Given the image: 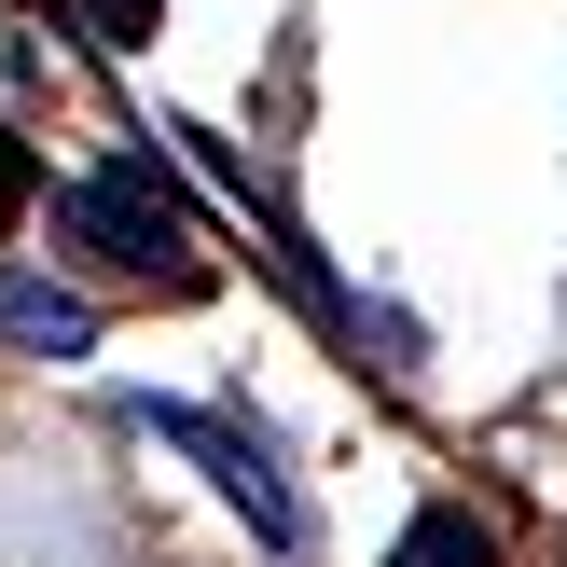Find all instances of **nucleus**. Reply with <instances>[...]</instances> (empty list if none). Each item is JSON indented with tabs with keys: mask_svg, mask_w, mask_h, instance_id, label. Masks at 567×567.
Masks as SVG:
<instances>
[{
	"mask_svg": "<svg viewBox=\"0 0 567 567\" xmlns=\"http://www.w3.org/2000/svg\"><path fill=\"white\" fill-rule=\"evenodd\" d=\"M70 221L111 249V264H181V249H194V221L166 208V181H138V166H97V181L70 194Z\"/></svg>",
	"mask_w": 567,
	"mask_h": 567,
	"instance_id": "1",
	"label": "nucleus"
},
{
	"mask_svg": "<svg viewBox=\"0 0 567 567\" xmlns=\"http://www.w3.org/2000/svg\"><path fill=\"white\" fill-rule=\"evenodd\" d=\"M0 332H14V347H55V360H83V305H70V291H28V277L0 291Z\"/></svg>",
	"mask_w": 567,
	"mask_h": 567,
	"instance_id": "2",
	"label": "nucleus"
},
{
	"mask_svg": "<svg viewBox=\"0 0 567 567\" xmlns=\"http://www.w3.org/2000/svg\"><path fill=\"white\" fill-rule=\"evenodd\" d=\"M388 567H498V540H485L471 513H430V526H402V554H388Z\"/></svg>",
	"mask_w": 567,
	"mask_h": 567,
	"instance_id": "3",
	"label": "nucleus"
},
{
	"mask_svg": "<svg viewBox=\"0 0 567 567\" xmlns=\"http://www.w3.org/2000/svg\"><path fill=\"white\" fill-rule=\"evenodd\" d=\"M97 28L111 42H153V0H97Z\"/></svg>",
	"mask_w": 567,
	"mask_h": 567,
	"instance_id": "4",
	"label": "nucleus"
}]
</instances>
